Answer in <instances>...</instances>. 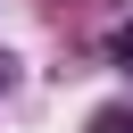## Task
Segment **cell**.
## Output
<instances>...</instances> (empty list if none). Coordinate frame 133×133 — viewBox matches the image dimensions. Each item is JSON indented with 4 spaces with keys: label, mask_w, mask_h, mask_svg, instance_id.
Returning <instances> with one entry per match:
<instances>
[{
    "label": "cell",
    "mask_w": 133,
    "mask_h": 133,
    "mask_svg": "<svg viewBox=\"0 0 133 133\" xmlns=\"http://www.w3.org/2000/svg\"><path fill=\"white\" fill-rule=\"evenodd\" d=\"M91 133H133V108H100V116H91Z\"/></svg>",
    "instance_id": "6da1fadb"
},
{
    "label": "cell",
    "mask_w": 133,
    "mask_h": 133,
    "mask_svg": "<svg viewBox=\"0 0 133 133\" xmlns=\"http://www.w3.org/2000/svg\"><path fill=\"white\" fill-rule=\"evenodd\" d=\"M108 50H116V66H133V25H116V42H108Z\"/></svg>",
    "instance_id": "7a4b0ae2"
}]
</instances>
